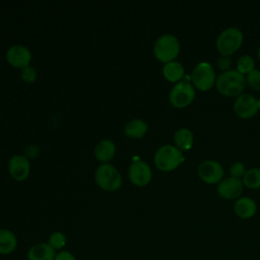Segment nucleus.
Returning a JSON list of instances; mask_svg holds the SVG:
<instances>
[{
    "mask_svg": "<svg viewBox=\"0 0 260 260\" xmlns=\"http://www.w3.org/2000/svg\"><path fill=\"white\" fill-rule=\"evenodd\" d=\"M246 78L245 75L238 72L236 69H231L221 72L215 81L216 89L219 93L230 98H238L243 93L245 88Z\"/></svg>",
    "mask_w": 260,
    "mask_h": 260,
    "instance_id": "obj_1",
    "label": "nucleus"
},
{
    "mask_svg": "<svg viewBox=\"0 0 260 260\" xmlns=\"http://www.w3.org/2000/svg\"><path fill=\"white\" fill-rule=\"evenodd\" d=\"M244 35L238 27L231 26L223 29L216 38L215 47L220 55L231 56L242 46Z\"/></svg>",
    "mask_w": 260,
    "mask_h": 260,
    "instance_id": "obj_2",
    "label": "nucleus"
},
{
    "mask_svg": "<svg viewBox=\"0 0 260 260\" xmlns=\"http://www.w3.org/2000/svg\"><path fill=\"white\" fill-rule=\"evenodd\" d=\"M184 160L182 151L174 145L160 146L154 154V164L162 172H171L177 169Z\"/></svg>",
    "mask_w": 260,
    "mask_h": 260,
    "instance_id": "obj_3",
    "label": "nucleus"
},
{
    "mask_svg": "<svg viewBox=\"0 0 260 260\" xmlns=\"http://www.w3.org/2000/svg\"><path fill=\"white\" fill-rule=\"evenodd\" d=\"M153 52L160 62L169 63L175 61L180 53L179 40L173 35H164L156 40Z\"/></svg>",
    "mask_w": 260,
    "mask_h": 260,
    "instance_id": "obj_4",
    "label": "nucleus"
},
{
    "mask_svg": "<svg viewBox=\"0 0 260 260\" xmlns=\"http://www.w3.org/2000/svg\"><path fill=\"white\" fill-rule=\"evenodd\" d=\"M191 81L192 85L201 90H209L216 81V76L213 67L208 62L198 63L191 72Z\"/></svg>",
    "mask_w": 260,
    "mask_h": 260,
    "instance_id": "obj_5",
    "label": "nucleus"
},
{
    "mask_svg": "<svg viewBox=\"0 0 260 260\" xmlns=\"http://www.w3.org/2000/svg\"><path fill=\"white\" fill-rule=\"evenodd\" d=\"M195 87L189 81H180L174 85L169 94L172 106L178 109L188 107L195 99Z\"/></svg>",
    "mask_w": 260,
    "mask_h": 260,
    "instance_id": "obj_6",
    "label": "nucleus"
},
{
    "mask_svg": "<svg viewBox=\"0 0 260 260\" xmlns=\"http://www.w3.org/2000/svg\"><path fill=\"white\" fill-rule=\"evenodd\" d=\"M95 182L104 190L115 191L120 188L122 179L116 168L109 164L100 166L95 171Z\"/></svg>",
    "mask_w": 260,
    "mask_h": 260,
    "instance_id": "obj_7",
    "label": "nucleus"
},
{
    "mask_svg": "<svg viewBox=\"0 0 260 260\" xmlns=\"http://www.w3.org/2000/svg\"><path fill=\"white\" fill-rule=\"evenodd\" d=\"M199 178L206 184H218L223 178L222 166L213 159H206L199 164L197 168Z\"/></svg>",
    "mask_w": 260,
    "mask_h": 260,
    "instance_id": "obj_8",
    "label": "nucleus"
},
{
    "mask_svg": "<svg viewBox=\"0 0 260 260\" xmlns=\"http://www.w3.org/2000/svg\"><path fill=\"white\" fill-rule=\"evenodd\" d=\"M234 112L241 119H250L258 112L257 99L250 93L240 94L234 103Z\"/></svg>",
    "mask_w": 260,
    "mask_h": 260,
    "instance_id": "obj_9",
    "label": "nucleus"
},
{
    "mask_svg": "<svg viewBox=\"0 0 260 260\" xmlns=\"http://www.w3.org/2000/svg\"><path fill=\"white\" fill-rule=\"evenodd\" d=\"M243 190H244L243 181L241 179H237L234 177L222 179L217 184V187H216V191L219 197L226 200L239 199L243 193Z\"/></svg>",
    "mask_w": 260,
    "mask_h": 260,
    "instance_id": "obj_10",
    "label": "nucleus"
},
{
    "mask_svg": "<svg viewBox=\"0 0 260 260\" xmlns=\"http://www.w3.org/2000/svg\"><path fill=\"white\" fill-rule=\"evenodd\" d=\"M129 178L137 186H145L151 180V170L149 166L142 161H133L129 168Z\"/></svg>",
    "mask_w": 260,
    "mask_h": 260,
    "instance_id": "obj_11",
    "label": "nucleus"
},
{
    "mask_svg": "<svg viewBox=\"0 0 260 260\" xmlns=\"http://www.w3.org/2000/svg\"><path fill=\"white\" fill-rule=\"evenodd\" d=\"M7 61L10 65L16 68H25L28 66L31 55L29 50L21 45H15L9 48L6 54Z\"/></svg>",
    "mask_w": 260,
    "mask_h": 260,
    "instance_id": "obj_12",
    "label": "nucleus"
},
{
    "mask_svg": "<svg viewBox=\"0 0 260 260\" xmlns=\"http://www.w3.org/2000/svg\"><path fill=\"white\" fill-rule=\"evenodd\" d=\"M9 173L16 181H23L29 174V162L25 156L14 155L9 160Z\"/></svg>",
    "mask_w": 260,
    "mask_h": 260,
    "instance_id": "obj_13",
    "label": "nucleus"
},
{
    "mask_svg": "<svg viewBox=\"0 0 260 260\" xmlns=\"http://www.w3.org/2000/svg\"><path fill=\"white\" fill-rule=\"evenodd\" d=\"M27 260H55L56 251L48 243L32 245L27 251Z\"/></svg>",
    "mask_w": 260,
    "mask_h": 260,
    "instance_id": "obj_14",
    "label": "nucleus"
},
{
    "mask_svg": "<svg viewBox=\"0 0 260 260\" xmlns=\"http://www.w3.org/2000/svg\"><path fill=\"white\" fill-rule=\"evenodd\" d=\"M234 211L240 218L248 219L255 215L257 211V205L252 198L240 197L237 199L234 205Z\"/></svg>",
    "mask_w": 260,
    "mask_h": 260,
    "instance_id": "obj_15",
    "label": "nucleus"
},
{
    "mask_svg": "<svg viewBox=\"0 0 260 260\" xmlns=\"http://www.w3.org/2000/svg\"><path fill=\"white\" fill-rule=\"evenodd\" d=\"M174 142L180 150H189L193 146L194 136L190 129L186 127L179 128L174 134Z\"/></svg>",
    "mask_w": 260,
    "mask_h": 260,
    "instance_id": "obj_16",
    "label": "nucleus"
},
{
    "mask_svg": "<svg viewBox=\"0 0 260 260\" xmlns=\"http://www.w3.org/2000/svg\"><path fill=\"white\" fill-rule=\"evenodd\" d=\"M162 74L167 80L170 82H180L185 74V70L183 65L180 62L172 61L166 63L162 68Z\"/></svg>",
    "mask_w": 260,
    "mask_h": 260,
    "instance_id": "obj_17",
    "label": "nucleus"
},
{
    "mask_svg": "<svg viewBox=\"0 0 260 260\" xmlns=\"http://www.w3.org/2000/svg\"><path fill=\"white\" fill-rule=\"evenodd\" d=\"M17 247V239L9 230H0V254L8 255Z\"/></svg>",
    "mask_w": 260,
    "mask_h": 260,
    "instance_id": "obj_18",
    "label": "nucleus"
},
{
    "mask_svg": "<svg viewBox=\"0 0 260 260\" xmlns=\"http://www.w3.org/2000/svg\"><path fill=\"white\" fill-rule=\"evenodd\" d=\"M116 148L114 143L109 139L102 140L94 149L95 157L101 161H108L110 160L115 154Z\"/></svg>",
    "mask_w": 260,
    "mask_h": 260,
    "instance_id": "obj_19",
    "label": "nucleus"
},
{
    "mask_svg": "<svg viewBox=\"0 0 260 260\" xmlns=\"http://www.w3.org/2000/svg\"><path fill=\"white\" fill-rule=\"evenodd\" d=\"M147 132V124L143 120L134 119L125 126V133L132 138H141Z\"/></svg>",
    "mask_w": 260,
    "mask_h": 260,
    "instance_id": "obj_20",
    "label": "nucleus"
},
{
    "mask_svg": "<svg viewBox=\"0 0 260 260\" xmlns=\"http://www.w3.org/2000/svg\"><path fill=\"white\" fill-rule=\"evenodd\" d=\"M244 186L250 189H260V168H251L243 177Z\"/></svg>",
    "mask_w": 260,
    "mask_h": 260,
    "instance_id": "obj_21",
    "label": "nucleus"
},
{
    "mask_svg": "<svg viewBox=\"0 0 260 260\" xmlns=\"http://www.w3.org/2000/svg\"><path fill=\"white\" fill-rule=\"evenodd\" d=\"M254 69H255V62L250 55H243L238 59L236 70L241 74L243 75L249 74Z\"/></svg>",
    "mask_w": 260,
    "mask_h": 260,
    "instance_id": "obj_22",
    "label": "nucleus"
},
{
    "mask_svg": "<svg viewBox=\"0 0 260 260\" xmlns=\"http://www.w3.org/2000/svg\"><path fill=\"white\" fill-rule=\"evenodd\" d=\"M67 239L66 236L61 233V232H54L53 234L50 235L48 244L56 251V250H61L66 246Z\"/></svg>",
    "mask_w": 260,
    "mask_h": 260,
    "instance_id": "obj_23",
    "label": "nucleus"
},
{
    "mask_svg": "<svg viewBox=\"0 0 260 260\" xmlns=\"http://www.w3.org/2000/svg\"><path fill=\"white\" fill-rule=\"evenodd\" d=\"M246 82L255 90L260 91V70L254 69L249 74H247Z\"/></svg>",
    "mask_w": 260,
    "mask_h": 260,
    "instance_id": "obj_24",
    "label": "nucleus"
},
{
    "mask_svg": "<svg viewBox=\"0 0 260 260\" xmlns=\"http://www.w3.org/2000/svg\"><path fill=\"white\" fill-rule=\"evenodd\" d=\"M246 168L244 166V164H242L241 161H236L234 162L231 168H230V174L231 177L237 178V179H241L244 177L245 173H246Z\"/></svg>",
    "mask_w": 260,
    "mask_h": 260,
    "instance_id": "obj_25",
    "label": "nucleus"
},
{
    "mask_svg": "<svg viewBox=\"0 0 260 260\" xmlns=\"http://www.w3.org/2000/svg\"><path fill=\"white\" fill-rule=\"evenodd\" d=\"M216 65L218 67L219 70H221V72H225L231 70V66H232V59L230 56H223L220 55V57H218L217 61H216Z\"/></svg>",
    "mask_w": 260,
    "mask_h": 260,
    "instance_id": "obj_26",
    "label": "nucleus"
},
{
    "mask_svg": "<svg viewBox=\"0 0 260 260\" xmlns=\"http://www.w3.org/2000/svg\"><path fill=\"white\" fill-rule=\"evenodd\" d=\"M37 77L36 71L34 68L31 67H25L22 69L21 71V78L22 80H24L25 82H32Z\"/></svg>",
    "mask_w": 260,
    "mask_h": 260,
    "instance_id": "obj_27",
    "label": "nucleus"
},
{
    "mask_svg": "<svg viewBox=\"0 0 260 260\" xmlns=\"http://www.w3.org/2000/svg\"><path fill=\"white\" fill-rule=\"evenodd\" d=\"M55 260H76L75 256L69 251H60L56 253Z\"/></svg>",
    "mask_w": 260,
    "mask_h": 260,
    "instance_id": "obj_28",
    "label": "nucleus"
},
{
    "mask_svg": "<svg viewBox=\"0 0 260 260\" xmlns=\"http://www.w3.org/2000/svg\"><path fill=\"white\" fill-rule=\"evenodd\" d=\"M257 57H258V59L260 60V47H259L258 50H257Z\"/></svg>",
    "mask_w": 260,
    "mask_h": 260,
    "instance_id": "obj_29",
    "label": "nucleus"
},
{
    "mask_svg": "<svg viewBox=\"0 0 260 260\" xmlns=\"http://www.w3.org/2000/svg\"><path fill=\"white\" fill-rule=\"evenodd\" d=\"M257 104H258V110H260V99L257 100Z\"/></svg>",
    "mask_w": 260,
    "mask_h": 260,
    "instance_id": "obj_30",
    "label": "nucleus"
}]
</instances>
